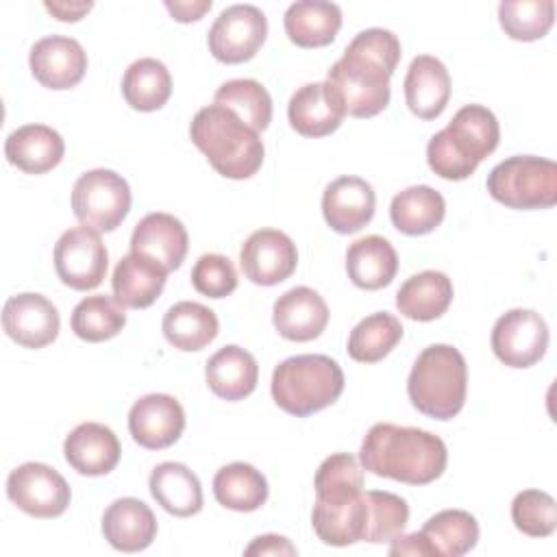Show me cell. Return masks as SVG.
Returning <instances> with one entry per match:
<instances>
[{
	"instance_id": "obj_1",
	"label": "cell",
	"mask_w": 557,
	"mask_h": 557,
	"mask_svg": "<svg viewBox=\"0 0 557 557\" xmlns=\"http://www.w3.org/2000/svg\"><path fill=\"white\" fill-rule=\"evenodd\" d=\"M398 61V37L385 28H366L331 65L326 81L339 91L348 115L374 117L389 102V78Z\"/></svg>"
},
{
	"instance_id": "obj_2",
	"label": "cell",
	"mask_w": 557,
	"mask_h": 557,
	"mask_svg": "<svg viewBox=\"0 0 557 557\" xmlns=\"http://www.w3.org/2000/svg\"><path fill=\"white\" fill-rule=\"evenodd\" d=\"M363 470L407 485H426L442 476L448 450L442 437L416 429L379 422L361 442Z\"/></svg>"
},
{
	"instance_id": "obj_3",
	"label": "cell",
	"mask_w": 557,
	"mask_h": 557,
	"mask_svg": "<svg viewBox=\"0 0 557 557\" xmlns=\"http://www.w3.org/2000/svg\"><path fill=\"white\" fill-rule=\"evenodd\" d=\"M189 135L211 168L226 178H250L263 163L265 148L259 133L222 104L202 107L191 120Z\"/></svg>"
},
{
	"instance_id": "obj_4",
	"label": "cell",
	"mask_w": 557,
	"mask_h": 557,
	"mask_svg": "<svg viewBox=\"0 0 557 557\" xmlns=\"http://www.w3.org/2000/svg\"><path fill=\"white\" fill-rule=\"evenodd\" d=\"M500 139L496 115L483 104H466L426 146L429 168L446 181L468 178Z\"/></svg>"
},
{
	"instance_id": "obj_5",
	"label": "cell",
	"mask_w": 557,
	"mask_h": 557,
	"mask_svg": "<svg viewBox=\"0 0 557 557\" xmlns=\"http://www.w3.org/2000/svg\"><path fill=\"white\" fill-rule=\"evenodd\" d=\"M468 368L463 355L448 344L426 346L407 379L411 405L435 420H453L466 403Z\"/></svg>"
},
{
	"instance_id": "obj_6",
	"label": "cell",
	"mask_w": 557,
	"mask_h": 557,
	"mask_svg": "<svg viewBox=\"0 0 557 557\" xmlns=\"http://www.w3.org/2000/svg\"><path fill=\"white\" fill-rule=\"evenodd\" d=\"M270 389L283 411L307 418L342 396L344 372L326 355H296L274 368Z\"/></svg>"
},
{
	"instance_id": "obj_7",
	"label": "cell",
	"mask_w": 557,
	"mask_h": 557,
	"mask_svg": "<svg viewBox=\"0 0 557 557\" xmlns=\"http://www.w3.org/2000/svg\"><path fill=\"white\" fill-rule=\"evenodd\" d=\"M487 191L509 209H548L557 202V165L533 154L509 157L487 174Z\"/></svg>"
},
{
	"instance_id": "obj_8",
	"label": "cell",
	"mask_w": 557,
	"mask_h": 557,
	"mask_svg": "<svg viewBox=\"0 0 557 557\" xmlns=\"http://www.w3.org/2000/svg\"><path fill=\"white\" fill-rule=\"evenodd\" d=\"M72 209L83 226L98 233L115 231L131 209V187L113 170H89L72 187Z\"/></svg>"
},
{
	"instance_id": "obj_9",
	"label": "cell",
	"mask_w": 557,
	"mask_h": 557,
	"mask_svg": "<svg viewBox=\"0 0 557 557\" xmlns=\"http://www.w3.org/2000/svg\"><path fill=\"white\" fill-rule=\"evenodd\" d=\"M109 268V252L100 233L89 226L67 228L54 244V270L63 285L87 292L102 283Z\"/></svg>"
},
{
	"instance_id": "obj_10",
	"label": "cell",
	"mask_w": 557,
	"mask_h": 557,
	"mask_svg": "<svg viewBox=\"0 0 557 557\" xmlns=\"http://www.w3.org/2000/svg\"><path fill=\"white\" fill-rule=\"evenodd\" d=\"M9 500L33 518L61 516L72 498L67 481L50 466L26 461L11 470L7 479Z\"/></svg>"
},
{
	"instance_id": "obj_11",
	"label": "cell",
	"mask_w": 557,
	"mask_h": 557,
	"mask_svg": "<svg viewBox=\"0 0 557 557\" xmlns=\"http://www.w3.org/2000/svg\"><path fill=\"white\" fill-rule=\"evenodd\" d=\"M268 35V20L255 4L226 7L209 28V50L222 63H244L257 54Z\"/></svg>"
},
{
	"instance_id": "obj_12",
	"label": "cell",
	"mask_w": 557,
	"mask_h": 557,
	"mask_svg": "<svg viewBox=\"0 0 557 557\" xmlns=\"http://www.w3.org/2000/svg\"><path fill=\"white\" fill-rule=\"evenodd\" d=\"M548 348L546 320L533 309H511L492 329V350L509 368L537 363Z\"/></svg>"
},
{
	"instance_id": "obj_13",
	"label": "cell",
	"mask_w": 557,
	"mask_h": 557,
	"mask_svg": "<svg viewBox=\"0 0 557 557\" xmlns=\"http://www.w3.org/2000/svg\"><path fill=\"white\" fill-rule=\"evenodd\" d=\"M298 252L289 235L276 228H259L248 235L239 250L244 276L255 285H278L296 270Z\"/></svg>"
},
{
	"instance_id": "obj_14",
	"label": "cell",
	"mask_w": 557,
	"mask_h": 557,
	"mask_svg": "<svg viewBox=\"0 0 557 557\" xmlns=\"http://www.w3.org/2000/svg\"><path fill=\"white\" fill-rule=\"evenodd\" d=\"M4 333L24 348H44L59 335V311L41 294L24 292L11 296L2 309Z\"/></svg>"
},
{
	"instance_id": "obj_15",
	"label": "cell",
	"mask_w": 557,
	"mask_h": 557,
	"mask_svg": "<svg viewBox=\"0 0 557 557\" xmlns=\"http://www.w3.org/2000/svg\"><path fill=\"white\" fill-rule=\"evenodd\" d=\"M185 429V411L170 394H146L128 411V431L133 440L148 448L161 450L172 446Z\"/></svg>"
},
{
	"instance_id": "obj_16",
	"label": "cell",
	"mask_w": 557,
	"mask_h": 557,
	"mask_svg": "<svg viewBox=\"0 0 557 557\" xmlns=\"http://www.w3.org/2000/svg\"><path fill=\"white\" fill-rule=\"evenodd\" d=\"M344 115V100L329 81L302 85L292 94L287 104L292 128L305 137L331 135L339 128Z\"/></svg>"
},
{
	"instance_id": "obj_17",
	"label": "cell",
	"mask_w": 557,
	"mask_h": 557,
	"mask_svg": "<svg viewBox=\"0 0 557 557\" xmlns=\"http://www.w3.org/2000/svg\"><path fill=\"white\" fill-rule=\"evenodd\" d=\"M33 76L48 89H70L81 83L87 70V52L65 35H50L33 44L28 54Z\"/></svg>"
},
{
	"instance_id": "obj_18",
	"label": "cell",
	"mask_w": 557,
	"mask_h": 557,
	"mask_svg": "<svg viewBox=\"0 0 557 557\" xmlns=\"http://www.w3.org/2000/svg\"><path fill=\"white\" fill-rule=\"evenodd\" d=\"M376 196L368 181L359 176H339L324 187L322 215L326 224L342 235L361 231L374 215Z\"/></svg>"
},
{
	"instance_id": "obj_19",
	"label": "cell",
	"mask_w": 557,
	"mask_h": 557,
	"mask_svg": "<svg viewBox=\"0 0 557 557\" xmlns=\"http://www.w3.org/2000/svg\"><path fill=\"white\" fill-rule=\"evenodd\" d=\"M272 322L281 337L289 342H311L322 335L329 324V307L311 287H292L276 298Z\"/></svg>"
},
{
	"instance_id": "obj_20",
	"label": "cell",
	"mask_w": 557,
	"mask_h": 557,
	"mask_svg": "<svg viewBox=\"0 0 557 557\" xmlns=\"http://www.w3.org/2000/svg\"><path fill=\"white\" fill-rule=\"evenodd\" d=\"M63 455L78 474L102 476L117 466L122 446L107 424L83 422L65 437Z\"/></svg>"
},
{
	"instance_id": "obj_21",
	"label": "cell",
	"mask_w": 557,
	"mask_h": 557,
	"mask_svg": "<svg viewBox=\"0 0 557 557\" xmlns=\"http://www.w3.org/2000/svg\"><path fill=\"white\" fill-rule=\"evenodd\" d=\"M168 270L144 252L124 255L111 276L113 298L124 309H146L163 292Z\"/></svg>"
},
{
	"instance_id": "obj_22",
	"label": "cell",
	"mask_w": 557,
	"mask_h": 557,
	"mask_svg": "<svg viewBox=\"0 0 557 557\" xmlns=\"http://www.w3.org/2000/svg\"><path fill=\"white\" fill-rule=\"evenodd\" d=\"M102 535L115 550L139 553L152 544L157 518L144 500L133 496L117 498L104 509Z\"/></svg>"
},
{
	"instance_id": "obj_23",
	"label": "cell",
	"mask_w": 557,
	"mask_h": 557,
	"mask_svg": "<svg viewBox=\"0 0 557 557\" xmlns=\"http://www.w3.org/2000/svg\"><path fill=\"white\" fill-rule=\"evenodd\" d=\"M187 246L189 237L183 222L163 211L144 215L131 235V250L152 257L168 272L181 268Z\"/></svg>"
},
{
	"instance_id": "obj_24",
	"label": "cell",
	"mask_w": 557,
	"mask_h": 557,
	"mask_svg": "<svg viewBox=\"0 0 557 557\" xmlns=\"http://www.w3.org/2000/svg\"><path fill=\"white\" fill-rule=\"evenodd\" d=\"M450 98V76L446 65L431 57L418 54L405 76V100L420 120H435L442 115Z\"/></svg>"
},
{
	"instance_id": "obj_25",
	"label": "cell",
	"mask_w": 557,
	"mask_h": 557,
	"mask_svg": "<svg viewBox=\"0 0 557 557\" xmlns=\"http://www.w3.org/2000/svg\"><path fill=\"white\" fill-rule=\"evenodd\" d=\"M63 137L46 124H24L4 141V157L26 174H46L63 159Z\"/></svg>"
},
{
	"instance_id": "obj_26",
	"label": "cell",
	"mask_w": 557,
	"mask_h": 557,
	"mask_svg": "<svg viewBox=\"0 0 557 557\" xmlns=\"http://www.w3.org/2000/svg\"><path fill=\"white\" fill-rule=\"evenodd\" d=\"M209 389L224 400H242L250 396L259 381L255 357L242 346L228 344L209 357L205 366Z\"/></svg>"
},
{
	"instance_id": "obj_27",
	"label": "cell",
	"mask_w": 557,
	"mask_h": 557,
	"mask_svg": "<svg viewBox=\"0 0 557 557\" xmlns=\"http://www.w3.org/2000/svg\"><path fill=\"white\" fill-rule=\"evenodd\" d=\"M285 33L300 48L329 46L342 28V9L326 0H298L283 17Z\"/></svg>"
},
{
	"instance_id": "obj_28",
	"label": "cell",
	"mask_w": 557,
	"mask_h": 557,
	"mask_svg": "<svg viewBox=\"0 0 557 557\" xmlns=\"http://www.w3.org/2000/svg\"><path fill=\"white\" fill-rule=\"evenodd\" d=\"M148 487L152 498L176 518H189L202 509V485L185 463L163 461L154 466Z\"/></svg>"
},
{
	"instance_id": "obj_29",
	"label": "cell",
	"mask_w": 557,
	"mask_h": 557,
	"mask_svg": "<svg viewBox=\"0 0 557 557\" xmlns=\"http://www.w3.org/2000/svg\"><path fill=\"white\" fill-rule=\"evenodd\" d=\"M348 278L361 289H381L389 285L398 272V255L381 235L355 239L346 250Z\"/></svg>"
},
{
	"instance_id": "obj_30",
	"label": "cell",
	"mask_w": 557,
	"mask_h": 557,
	"mask_svg": "<svg viewBox=\"0 0 557 557\" xmlns=\"http://www.w3.org/2000/svg\"><path fill=\"white\" fill-rule=\"evenodd\" d=\"M453 302V283L444 272L424 270L409 276L396 292L398 311L418 322H431L446 313Z\"/></svg>"
},
{
	"instance_id": "obj_31",
	"label": "cell",
	"mask_w": 557,
	"mask_h": 557,
	"mask_svg": "<svg viewBox=\"0 0 557 557\" xmlns=\"http://www.w3.org/2000/svg\"><path fill=\"white\" fill-rule=\"evenodd\" d=\"M161 329L165 339L174 348L194 352V350H202L218 337L220 322L213 309L200 302L181 300L165 311Z\"/></svg>"
},
{
	"instance_id": "obj_32",
	"label": "cell",
	"mask_w": 557,
	"mask_h": 557,
	"mask_svg": "<svg viewBox=\"0 0 557 557\" xmlns=\"http://www.w3.org/2000/svg\"><path fill=\"white\" fill-rule=\"evenodd\" d=\"M446 215L444 196L429 185H413L398 191L389 205L392 224L405 235H426Z\"/></svg>"
},
{
	"instance_id": "obj_33",
	"label": "cell",
	"mask_w": 557,
	"mask_h": 557,
	"mask_svg": "<svg viewBox=\"0 0 557 557\" xmlns=\"http://www.w3.org/2000/svg\"><path fill=\"white\" fill-rule=\"evenodd\" d=\"M215 500L233 511H257L268 500V481L250 463L233 461L213 476Z\"/></svg>"
},
{
	"instance_id": "obj_34",
	"label": "cell",
	"mask_w": 557,
	"mask_h": 557,
	"mask_svg": "<svg viewBox=\"0 0 557 557\" xmlns=\"http://www.w3.org/2000/svg\"><path fill=\"white\" fill-rule=\"evenodd\" d=\"M318 507H342L355 500L363 487V470L355 455L335 453L326 457L313 479Z\"/></svg>"
},
{
	"instance_id": "obj_35",
	"label": "cell",
	"mask_w": 557,
	"mask_h": 557,
	"mask_svg": "<svg viewBox=\"0 0 557 557\" xmlns=\"http://www.w3.org/2000/svg\"><path fill=\"white\" fill-rule=\"evenodd\" d=\"M172 94L168 67L152 57L133 61L122 78V96L135 111H157Z\"/></svg>"
},
{
	"instance_id": "obj_36",
	"label": "cell",
	"mask_w": 557,
	"mask_h": 557,
	"mask_svg": "<svg viewBox=\"0 0 557 557\" xmlns=\"http://www.w3.org/2000/svg\"><path fill=\"white\" fill-rule=\"evenodd\" d=\"M422 535L437 557H461L476 546L479 522L463 509H444L424 522Z\"/></svg>"
},
{
	"instance_id": "obj_37",
	"label": "cell",
	"mask_w": 557,
	"mask_h": 557,
	"mask_svg": "<svg viewBox=\"0 0 557 557\" xmlns=\"http://www.w3.org/2000/svg\"><path fill=\"white\" fill-rule=\"evenodd\" d=\"M403 339V324L387 311L366 315L348 335V355L359 363H376Z\"/></svg>"
},
{
	"instance_id": "obj_38",
	"label": "cell",
	"mask_w": 557,
	"mask_h": 557,
	"mask_svg": "<svg viewBox=\"0 0 557 557\" xmlns=\"http://www.w3.org/2000/svg\"><path fill=\"white\" fill-rule=\"evenodd\" d=\"M126 324L124 307L104 294L83 298L70 318V326L83 342H104L115 337Z\"/></svg>"
},
{
	"instance_id": "obj_39",
	"label": "cell",
	"mask_w": 557,
	"mask_h": 557,
	"mask_svg": "<svg viewBox=\"0 0 557 557\" xmlns=\"http://www.w3.org/2000/svg\"><path fill=\"white\" fill-rule=\"evenodd\" d=\"M213 102L235 111L257 133L265 131L272 122V98L255 78H233L222 83L213 96Z\"/></svg>"
},
{
	"instance_id": "obj_40",
	"label": "cell",
	"mask_w": 557,
	"mask_h": 557,
	"mask_svg": "<svg viewBox=\"0 0 557 557\" xmlns=\"http://www.w3.org/2000/svg\"><path fill=\"white\" fill-rule=\"evenodd\" d=\"M498 22L516 41L542 39L555 22L553 0H503L498 4Z\"/></svg>"
},
{
	"instance_id": "obj_41",
	"label": "cell",
	"mask_w": 557,
	"mask_h": 557,
	"mask_svg": "<svg viewBox=\"0 0 557 557\" xmlns=\"http://www.w3.org/2000/svg\"><path fill=\"white\" fill-rule=\"evenodd\" d=\"M368 500V527L366 540L370 544H383L398 537L409 520V507L405 498L383 490L366 492Z\"/></svg>"
},
{
	"instance_id": "obj_42",
	"label": "cell",
	"mask_w": 557,
	"mask_h": 557,
	"mask_svg": "<svg viewBox=\"0 0 557 557\" xmlns=\"http://www.w3.org/2000/svg\"><path fill=\"white\" fill-rule=\"evenodd\" d=\"M511 520L529 537H548L557 527V503L548 492L522 490L511 500Z\"/></svg>"
},
{
	"instance_id": "obj_43",
	"label": "cell",
	"mask_w": 557,
	"mask_h": 557,
	"mask_svg": "<svg viewBox=\"0 0 557 557\" xmlns=\"http://www.w3.org/2000/svg\"><path fill=\"white\" fill-rule=\"evenodd\" d=\"M191 285L198 294L209 298H224L237 287V272L228 257L207 252L198 257L191 268Z\"/></svg>"
},
{
	"instance_id": "obj_44",
	"label": "cell",
	"mask_w": 557,
	"mask_h": 557,
	"mask_svg": "<svg viewBox=\"0 0 557 557\" xmlns=\"http://www.w3.org/2000/svg\"><path fill=\"white\" fill-rule=\"evenodd\" d=\"M296 553H298L296 546L287 537L276 535V533L255 537L244 550L246 557H252V555H296Z\"/></svg>"
},
{
	"instance_id": "obj_45",
	"label": "cell",
	"mask_w": 557,
	"mask_h": 557,
	"mask_svg": "<svg viewBox=\"0 0 557 557\" xmlns=\"http://www.w3.org/2000/svg\"><path fill=\"white\" fill-rule=\"evenodd\" d=\"M389 555H426V557H437L431 542L422 535V531L409 533V535H398L389 544Z\"/></svg>"
},
{
	"instance_id": "obj_46",
	"label": "cell",
	"mask_w": 557,
	"mask_h": 557,
	"mask_svg": "<svg viewBox=\"0 0 557 557\" xmlns=\"http://www.w3.org/2000/svg\"><path fill=\"white\" fill-rule=\"evenodd\" d=\"M165 9L170 11V15L176 22H196L211 9V0H191V2H178V0L172 2V0H168Z\"/></svg>"
},
{
	"instance_id": "obj_47",
	"label": "cell",
	"mask_w": 557,
	"mask_h": 557,
	"mask_svg": "<svg viewBox=\"0 0 557 557\" xmlns=\"http://www.w3.org/2000/svg\"><path fill=\"white\" fill-rule=\"evenodd\" d=\"M44 7L48 13H52L61 22H76L94 9V2H89V0H85V2H44Z\"/></svg>"
}]
</instances>
